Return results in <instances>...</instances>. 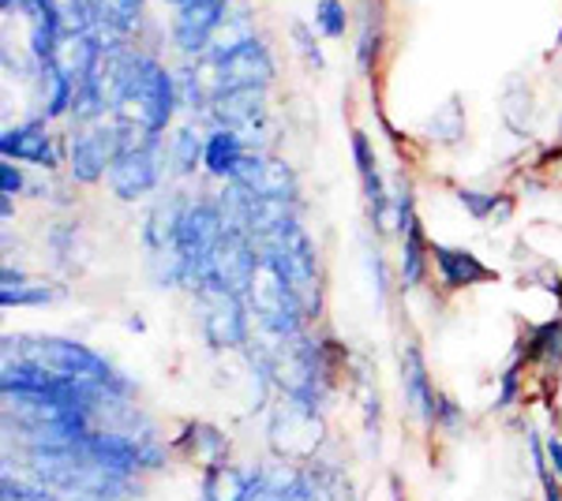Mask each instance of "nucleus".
I'll use <instances>...</instances> for the list:
<instances>
[{
	"mask_svg": "<svg viewBox=\"0 0 562 501\" xmlns=\"http://www.w3.org/2000/svg\"><path fill=\"white\" fill-rule=\"evenodd\" d=\"M20 285H31L23 270H4V288H20Z\"/></svg>",
	"mask_w": 562,
	"mask_h": 501,
	"instance_id": "obj_41",
	"label": "nucleus"
},
{
	"mask_svg": "<svg viewBox=\"0 0 562 501\" xmlns=\"http://www.w3.org/2000/svg\"><path fill=\"white\" fill-rule=\"evenodd\" d=\"M244 153H248V143H244L240 132H233V127H214V132L206 135L203 169L217 180H233Z\"/></svg>",
	"mask_w": 562,
	"mask_h": 501,
	"instance_id": "obj_19",
	"label": "nucleus"
},
{
	"mask_svg": "<svg viewBox=\"0 0 562 501\" xmlns=\"http://www.w3.org/2000/svg\"><path fill=\"white\" fill-rule=\"evenodd\" d=\"M203 150H206V139L195 132V127H177L173 143H169L173 169L180 172V177H192V172L203 166Z\"/></svg>",
	"mask_w": 562,
	"mask_h": 501,
	"instance_id": "obj_28",
	"label": "nucleus"
},
{
	"mask_svg": "<svg viewBox=\"0 0 562 501\" xmlns=\"http://www.w3.org/2000/svg\"><path fill=\"white\" fill-rule=\"evenodd\" d=\"M60 293L49 285H20V288H0V304L4 307H45Z\"/></svg>",
	"mask_w": 562,
	"mask_h": 501,
	"instance_id": "obj_32",
	"label": "nucleus"
},
{
	"mask_svg": "<svg viewBox=\"0 0 562 501\" xmlns=\"http://www.w3.org/2000/svg\"><path fill=\"white\" fill-rule=\"evenodd\" d=\"M431 262L439 270V281L447 293H458V288H473V285H487L495 281V270L484 266L469 248H450V243H431Z\"/></svg>",
	"mask_w": 562,
	"mask_h": 501,
	"instance_id": "obj_15",
	"label": "nucleus"
},
{
	"mask_svg": "<svg viewBox=\"0 0 562 501\" xmlns=\"http://www.w3.org/2000/svg\"><path fill=\"white\" fill-rule=\"evenodd\" d=\"M211 71H214V94H222V90H244V87L267 90L274 83V53L267 49V42L259 34H248V38L233 45H214Z\"/></svg>",
	"mask_w": 562,
	"mask_h": 501,
	"instance_id": "obj_4",
	"label": "nucleus"
},
{
	"mask_svg": "<svg viewBox=\"0 0 562 501\" xmlns=\"http://www.w3.org/2000/svg\"><path fill=\"white\" fill-rule=\"evenodd\" d=\"M0 153L8 161H23V166H38V169H57L60 166V150L57 143L45 132V121L31 124H15L0 135Z\"/></svg>",
	"mask_w": 562,
	"mask_h": 501,
	"instance_id": "obj_13",
	"label": "nucleus"
},
{
	"mask_svg": "<svg viewBox=\"0 0 562 501\" xmlns=\"http://www.w3.org/2000/svg\"><path fill=\"white\" fill-rule=\"evenodd\" d=\"M454 195H458V203L465 206V214L473 217V221H492V217H495V225H506L514 217V195H506V191L458 187Z\"/></svg>",
	"mask_w": 562,
	"mask_h": 501,
	"instance_id": "obj_23",
	"label": "nucleus"
},
{
	"mask_svg": "<svg viewBox=\"0 0 562 501\" xmlns=\"http://www.w3.org/2000/svg\"><path fill=\"white\" fill-rule=\"evenodd\" d=\"M229 8L214 0H188L173 12V42L184 53H211L214 34L225 26Z\"/></svg>",
	"mask_w": 562,
	"mask_h": 501,
	"instance_id": "obj_12",
	"label": "nucleus"
},
{
	"mask_svg": "<svg viewBox=\"0 0 562 501\" xmlns=\"http://www.w3.org/2000/svg\"><path fill=\"white\" fill-rule=\"evenodd\" d=\"M293 42H296V49H301V57L304 64L312 71H323L326 68V57H323V49H319V42H315V31L307 23H293Z\"/></svg>",
	"mask_w": 562,
	"mask_h": 501,
	"instance_id": "obj_35",
	"label": "nucleus"
},
{
	"mask_svg": "<svg viewBox=\"0 0 562 501\" xmlns=\"http://www.w3.org/2000/svg\"><path fill=\"white\" fill-rule=\"evenodd\" d=\"M315 26H319L323 38H346L349 26V12L341 0H319L315 4Z\"/></svg>",
	"mask_w": 562,
	"mask_h": 501,
	"instance_id": "obj_31",
	"label": "nucleus"
},
{
	"mask_svg": "<svg viewBox=\"0 0 562 501\" xmlns=\"http://www.w3.org/2000/svg\"><path fill=\"white\" fill-rule=\"evenodd\" d=\"M424 132H428V139L439 143V147H458V143L465 139V105H461V98H447V102L435 109V116Z\"/></svg>",
	"mask_w": 562,
	"mask_h": 501,
	"instance_id": "obj_26",
	"label": "nucleus"
},
{
	"mask_svg": "<svg viewBox=\"0 0 562 501\" xmlns=\"http://www.w3.org/2000/svg\"><path fill=\"white\" fill-rule=\"evenodd\" d=\"M543 449H548V460H551V468H555V476L562 479V439H559V434H548Z\"/></svg>",
	"mask_w": 562,
	"mask_h": 501,
	"instance_id": "obj_39",
	"label": "nucleus"
},
{
	"mask_svg": "<svg viewBox=\"0 0 562 501\" xmlns=\"http://www.w3.org/2000/svg\"><path fill=\"white\" fill-rule=\"evenodd\" d=\"M23 187H26V177L15 169V161L4 158V166H0V195H20Z\"/></svg>",
	"mask_w": 562,
	"mask_h": 501,
	"instance_id": "obj_38",
	"label": "nucleus"
},
{
	"mask_svg": "<svg viewBox=\"0 0 562 501\" xmlns=\"http://www.w3.org/2000/svg\"><path fill=\"white\" fill-rule=\"evenodd\" d=\"M525 439H529V457H532V468H537V479H540L543 501H562V479L555 476V468H551L548 449H543L540 434H537V431H529V434H525Z\"/></svg>",
	"mask_w": 562,
	"mask_h": 501,
	"instance_id": "obj_30",
	"label": "nucleus"
},
{
	"mask_svg": "<svg viewBox=\"0 0 562 501\" xmlns=\"http://www.w3.org/2000/svg\"><path fill=\"white\" fill-rule=\"evenodd\" d=\"M352 158H357V172H360V184H364V198L371 209V229L383 232L390 221V209H394V198L383 184V172H379L375 150H371V139L364 132H352Z\"/></svg>",
	"mask_w": 562,
	"mask_h": 501,
	"instance_id": "obj_14",
	"label": "nucleus"
},
{
	"mask_svg": "<svg viewBox=\"0 0 562 501\" xmlns=\"http://www.w3.org/2000/svg\"><path fill=\"white\" fill-rule=\"evenodd\" d=\"M225 232V217L217 198H188L184 214H180V229H177V259L184 270V288H195L206 281L211 270L214 248Z\"/></svg>",
	"mask_w": 562,
	"mask_h": 501,
	"instance_id": "obj_3",
	"label": "nucleus"
},
{
	"mask_svg": "<svg viewBox=\"0 0 562 501\" xmlns=\"http://www.w3.org/2000/svg\"><path fill=\"white\" fill-rule=\"evenodd\" d=\"M4 352L15 360H26L42 371H53L60 378H76V382H94V386L113 389L116 397L132 394V382L124 375H116V367L98 355L94 349H87L83 341H68V337H4Z\"/></svg>",
	"mask_w": 562,
	"mask_h": 501,
	"instance_id": "obj_2",
	"label": "nucleus"
},
{
	"mask_svg": "<svg viewBox=\"0 0 562 501\" xmlns=\"http://www.w3.org/2000/svg\"><path fill=\"white\" fill-rule=\"evenodd\" d=\"M461 423H465V412H461L458 400L447 397V394L435 397V426H439V431H447V434H458Z\"/></svg>",
	"mask_w": 562,
	"mask_h": 501,
	"instance_id": "obj_37",
	"label": "nucleus"
},
{
	"mask_svg": "<svg viewBox=\"0 0 562 501\" xmlns=\"http://www.w3.org/2000/svg\"><path fill=\"white\" fill-rule=\"evenodd\" d=\"M98 15H102V26H105V31H113L116 38H124V34H132L135 26H139L143 0H102Z\"/></svg>",
	"mask_w": 562,
	"mask_h": 501,
	"instance_id": "obj_29",
	"label": "nucleus"
},
{
	"mask_svg": "<svg viewBox=\"0 0 562 501\" xmlns=\"http://www.w3.org/2000/svg\"><path fill=\"white\" fill-rule=\"evenodd\" d=\"M251 296H256V315H259L262 330L274 333L278 341H293V337H301L304 326L312 322L293 288H289L270 266H262V262L256 273V285H251Z\"/></svg>",
	"mask_w": 562,
	"mask_h": 501,
	"instance_id": "obj_6",
	"label": "nucleus"
},
{
	"mask_svg": "<svg viewBox=\"0 0 562 501\" xmlns=\"http://www.w3.org/2000/svg\"><path fill=\"white\" fill-rule=\"evenodd\" d=\"M259 273V248L248 232H233L225 229L222 240L214 248L211 270H206V281L199 288H229L237 296H248L251 285H256ZM195 288V293H199Z\"/></svg>",
	"mask_w": 562,
	"mask_h": 501,
	"instance_id": "obj_7",
	"label": "nucleus"
},
{
	"mask_svg": "<svg viewBox=\"0 0 562 501\" xmlns=\"http://www.w3.org/2000/svg\"><path fill=\"white\" fill-rule=\"evenodd\" d=\"M105 180L121 203H135V198L150 195L161 180V139H135L132 147H124L109 166Z\"/></svg>",
	"mask_w": 562,
	"mask_h": 501,
	"instance_id": "obj_8",
	"label": "nucleus"
},
{
	"mask_svg": "<svg viewBox=\"0 0 562 501\" xmlns=\"http://www.w3.org/2000/svg\"><path fill=\"white\" fill-rule=\"evenodd\" d=\"M390 198H394V229L397 232H409V225L416 221V198H413V184H409V180H397V187H394V195H390Z\"/></svg>",
	"mask_w": 562,
	"mask_h": 501,
	"instance_id": "obj_34",
	"label": "nucleus"
},
{
	"mask_svg": "<svg viewBox=\"0 0 562 501\" xmlns=\"http://www.w3.org/2000/svg\"><path fill=\"white\" fill-rule=\"evenodd\" d=\"M0 12H4V15H26V12H31V0H0Z\"/></svg>",
	"mask_w": 562,
	"mask_h": 501,
	"instance_id": "obj_40",
	"label": "nucleus"
},
{
	"mask_svg": "<svg viewBox=\"0 0 562 501\" xmlns=\"http://www.w3.org/2000/svg\"><path fill=\"white\" fill-rule=\"evenodd\" d=\"M402 389H405V408L420 419L424 426H435V389L428 378V363H424V349L409 341L402 349Z\"/></svg>",
	"mask_w": 562,
	"mask_h": 501,
	"instance_id": "obj_16",
	"label": "nucleus"
},
{
	"mask_svg": "<svg viewBox=\"0 0 562 501\" xmlns=\"http://www.w3.org/2000/svg\"><path fill=\"white\" fill-rule=\"evenodd\" d=\"M102 87L113 109L116 124L135 127V132L161 139L169 121H173L180 98L177 79L158 57L150 53H135L128 45L105 49L102 60Z\"/></svg>",
	"mask_w": 562,
	"mask_h": 501,
	"instance_id": "obj_1",
	"label": "nucleus"
},
{
	"mask_svg": "<svg viewBox=\"0 0 562 501\" xmlns=\"http://www.w3.org/2000/svg\"><path fill=\"white\" fill-rule=\"evenodd\" d=\"M525 360L543 363V367H562V318L540 322L525 333Z\"/></svg>",
	"mask_w": 562,
	"mask_h": 501,
	"instance_id": "obj_25",
	"label": "nucleus"
},
{
	"mask_svg": "<svg viewBox=\"0 0 562 501\" xmlns=\"http://www.w3.org/2000/svg\"><path fill=\"white\" fill-rule=\"evenodd\" d=\"M428 262H431V243L424 236L420 217L409 225V232L402 236V288H420L428 277Z\"/></svg>",
	"mask_w": 562,
	"mask_h": 501,
	"instance_id": "obj_22",
	"label": "nucleus"
},
{
	"mask_svg": "<svg viewBox=\"0 0 562 501\" xmlns=\"http://www.w3.org/2000/svg\"><path fill=\"white\" fill-rule=\"evenodd\" d=\"M177 449L188 453V457H199L203 468L214 460H229V439L211 423H188L184 434L177 439Z\"/></svg>",
	"mask_w": 562,
	"mask_h": 501,
	"instance_id": "obj_21",
	"label": "nucleus"
},
{
	"mask_svg": "<svg viewBox=\"0 0 562 501\" xmlns=\"http://www.w3.org/2000/svg\"><path fill=\"white\" fill-rule=\"evenodd\" d=\"M199 322H203V337L211 349H248V307L244 296L229 293V288H199Z\"/></svg>",
	"mask_w": 562,
	"mask_h": 501,
	"instance_id": "obj_9",
	"label": "nucleus"
},
{
	"mask_svg": "<svg viewBox=\"0 0 562 501\" xmlns=\"http://www.w3.org/2000/svg\"><path fill=\"white\" fill-rule=\"evenodd\" d=\"M135 139H150V135L135 132L124 124H105V127H87V132L71 135L68 147V169L76 184H98L102 177H109V166L116 161V153L124 147H132Z\"/></svg>",
	"mask_w": 562,
	"mask_h": 501,
	"instance_id": "obj_5",
	"label": "nucleus"
},
{
	"mask_svg": "<svg viewBox=\"0 0 562 501\" xmlns=\"http://www.w3.org/2000/svg\"><path fill=\"white\" fill-rule=\"evenodd\" d=\"M211 121L214 127H233V132L244 135L251 150V132L262 127L267 121V90L262 87H244V90H222V94H211Z\"/></svg>",
	"mask_w": 562,
	"mask_h": 501,
	"instance_id": "obj_11",
	"label": "nucleus"
},
{
	"mask_svg": "<svg viewBox=\"0 0 562 501\" xmlns=\"http://www.w3.org/2000/svg\"><path fill=\"white\" fill-rule=\"evenodd\" d=\"M383 0H360L357 12V68L360 76H371L379 64V53H383Z\"/></svg>",
	"mask_w": 562,
	"mask_h": 501,
	"instance_id": "obj_18",
	"label": "nucleus"
},
{
	"mask_svg": "<svg viewBox=\"0 0 562 501\" xmlns=\"http://www.w3.org/2000/svg\"><path fill=\"white\" fill-rule=\"evenodd\" d=\"M169 4H177V8H180V4H184V0H169Z\"/></svg>",
	"mask_w": 562,
	"mask_h": 501,
	"instance_id": "obj_43",
	"label": "nucleus"
},
{
	"mask_svg": "<svg viewBox=\"0 0 562 501\" xmlns=\"http://www.w3.org/2000/svg\"><path fill=\"white\" fill-rule=\"evenodd\" d=\"M251 471L244 476L229 460H214L203 468V501H248Z\"/></svg>",
	"mask_w": 562,
	"mask_h": 501,
	"instance_id": "obj_20",
	"label": "nucleus"
},
{
	"mask_svg": "<svg viewBox=\"0 0 562 501\" xmlns=\"http://www.w3.org/2000/svg\"><path fill=\"white\" fill-rule=\"evenodd\" d=\"M0 217L12 221V195H0Z\"/></svg>",
	"mask_w": 562,
	"mask_h": 501,
	"instance_id": "obj_42",
	"label": "nucleus"
},
{
	"mask_svg": "<svg viewBox=\"0 0 562 501\" xmlns=\"http://www.w3.org/2000/svg\"><path fill=\"white\" fill-rule=\"evenodd\" d=\"M177 98H180V105L192 109V113H203V109H211V105H206V98H203V87H199V76H195L192 68H184L177 76Z\"/></svg>",
	"mask_w": 562,
	"mask_h": 501,
	"instance_id": "obj_36",
	"label": "nucleus"
},
{
	"mask_svg": "<svg viewBox=\"0 0 562 501\" xmlns=\"http://www.w3.org/2000/svg\"><path fill=\"white\" fill-rule=\"evenodd\" d=\"M229 184H240L256 198H289V203H296V172L281 158H267L259 150L244 153V161L233 172Z\"/></svg>",
	"mask_w": 562,
	"mask_h": 501,
	"instance_id": "obj_10",
	"label": "nucleus"
},
{
	"mask_svg": "<svg viewBox=\"0 0 562 501\" xmlns=\"http://www.w3.org/2000/svg\"><path fill=\"white\" fill-rule=\"evenodd\" d=\"M503 121L510 124L514 135L532 132V90L521 76H510V83L503 90Z\"/></svg>",
	"mask_w": 562,
	"mask_h": 501,
	"instance_id": "obj_27",
	"label": "nucleus"
},
{
	"mask_svg": "<svg viewBox=\"0 0 562 501\" xmlns=\"http://www.w3.org/2000/svg\"><path fill=\"white\" fill-rule=\"evenodd\" d=\"M42 116L38 121H57V116L71 113V102H76V79L68 76L60 64H49V68H42Z\"/></svg>",
	"mask_w": 562,
	"mask_h": 501,
	"instance_id": "obj_24",
	"label": "nucleus"
},
{
	"mask_svg": "<svg viewBox=\"0 0 562 501\" xmlns=\"http://www.w3.org/2000/svg\"><path fill=\"white\" fill-rule=\"evenodd\" d=\"M31 57L38 60V68L57 64L60 42H65V20H60V4L57 0H31Z\"/></svg>",
	"mask_w": 562,
	"mask_h": 501,
	"instance_id": "obj_17",
	"label": "nucleus"
},
{
	"mask_svg": "<svg viewBox=\"0 0 562 501\" xmlns=\"http://www.w3.org/2000/svg\"><path fill=\"white\" fill-rule=\"evenodd\" d=\"M521 363L525 355L518 352V360L498 375V394H495V412H506V408L518 405V394H521Z\"/></svg>",
	"mask_w": 562,
	"mask_h": 501,
	"instance_id": "obj_33",
	"label": "nucleus"
}]
</instances>
